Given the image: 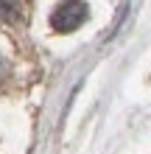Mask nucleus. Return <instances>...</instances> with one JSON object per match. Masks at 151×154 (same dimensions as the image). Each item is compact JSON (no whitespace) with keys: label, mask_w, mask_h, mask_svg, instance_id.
Segmentation results:
<instances>
[{"label":"nucleus","mask_w":151,"mask_h":154,"mask_svg":"<svg viewBox=\"0 0 151 154\" xmlns=\"http://www.w3.org/2000/svg\"><path fill=\"white\" fill-rule=\"evenodd\" d=\"M87 14H90L87 0H62V3L53 8V14H50V25H53V31H59V34H70L87 20Z\"/></svg>","instance_id":"nucleus-1"},{"label":"nucleus","mask_w":151,"mask_h":154,"mask_svg":"<svg viewBox=\"0 0 151 154\" xmlns=\"http://www.w3.org/2000/svg\"><path fill=\"white\" fill-rule=\"evenodd\" d=\"M17 17V3L14 0H0V20H14Z\"/></svg>","instance_id":"nucleus-2"}]
</instances>
